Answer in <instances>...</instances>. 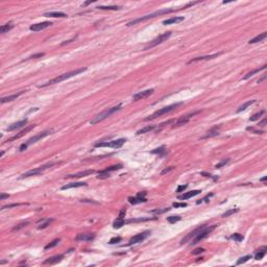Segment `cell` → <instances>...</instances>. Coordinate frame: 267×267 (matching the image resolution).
<instances>
[{
	"instance_id": "cell-1",
	"label": "cell",
	"mask_w": 267,
	"mask_h": 267,
	"mask_svg": "<svg viewBox=\"0 0 267 267\" xmlns=\"http://www.w3.org/2000/svg\"><path fill=\"white\" fill-rule=\"evenodd\" d=\"M86 70H87V68L75 69V70H73V71H70V72H67V73H64V74H62V75H59V76L54 77V78L50 79V80H48V82H45V84H40L39 88H44V87H47V86H50V84H59V82H64V80H66V79L71 78V77L75 76V75H78V74L82 73V72L86 71Z\"/></svg>"
},
{
	"instance_id": "cell-2",
	"label": "cell",
	"mask_w": 267,
	"mask_h": 267,
	"mask_svg": "<svg viewBox=\"0 0 267 267\" xmlns=\"http://www.w3.org/2000/svg\"><path fill=\"white\" fill-rule=\"evenodd\" d=\"M175 11H177V10H174V8H165V10H161V11H157V12H155V13H153V14L140 17V18H138V19H135V20H133V21L128 22L126 25H127V26H131V25H135V24H137V23H139V22L145 21V20H148V19H151V18H155V17L160 16V15L173 13V12H175Z\"/></svg>"
},
{
	"instance_id": "cell-3",
	"label": "cell",
	"mask_w": 267,
	"mask_h": 267,
	"mask_svg": "<svg viewBox=\"0 0 267 267\" xmlns=\"http://www.w3.org/2000/svg\"><path fill=\"white\" fill-rule=\"evenodd\" d=\"M121 109V104H118V106H113V108H110V109H106L104 110V112H101L100 114H98L96 117H94V119L91 120L90 123L91 124H96V123H99L100 121H102V120L106 119L108 117H110L111 115H113L114 113L118 112L119 110Z\"/></svg>"
},
{
	"instance_id": "cell-4",
	"label": "cell",
	"mask_w": 267,
	"mask_h": 267,
	"mask_svg": "<svg viewBox=\"0 0 267 267\" xmlns=\"http://www.w3.org/2000/svg\"><path fill=\"white\" fill-rule=\"evenodd\" d=\"M182 104H183V102H176V104H170V106H165V108H163V109L158 110V111L153 113L151 116H149V117H147V118H145V121L153 120V119H155V118L161 117V116H163V115H165V114H168V113L172 112V111H174L175 109H177V108H178L180 106H182Z\"/></svg>"
},
{
	"instance_id": "cell-5",
	"label": "cell",
	"mask_w": 267,
	"mask_h": 267,
	"mask_svg": "<svg viewBox=\"0 0 267 267\" xmlns=\"http://www.w3.org/2000/svg\"><path fill=\"white\" fill-rule=\"evenodd\" d=\"M52 133V129H47V131H43V133H40V134H38V135H35V136H33V137H31L30 139H28L27 141L25 142V143H23V144L20 146V151H24L26 148L29 146V145H31V144H33V143H35V142H38L39 140H41V139H43V138H45V137H47L48 135H50V134Z\"/></svg>"
},
{
	"instance_id": "cell-6",
	"label": "cell",
	"mask_w": 267,
	"mask_h": 267,
	"mask_svg": "<svg viewBox=\"0 0 267 267\" xmlns=\"http://www.w3.org/2000/svg\"><path fill=\"white\" fill-rule=\"evenodd\" d=\"M54 165H57V163H49V164H46V165H44V166L39 167V168H35V169H33V170H29V171H27V172H25V173H23V174H22L21 176H20V178H26V177L33 176V175H39V174H41V173L44 171V170H46V169H48L49 167L54 166Z\"/></svg>"
},
{
	"instance_id": "cell-7",
	"label": "cell",
	"mask_w": 267,
	"mask_h": 267,
	"mask_svg": "<svg viewBox=\"0 0 267 267\" xmlns=\"http://www.w3.org/2000/svg\"><path fill=\"white\" fill-rule=\"evenodd\" d=\"M126 142V139H117L114 141H109V142H100V143H96L95 147H112V148H119L121 147L124 143Z\"/></svg>"
},
{
	"instance_id": "cell-8",
	"label": "cell",
	"mask_w": 267,
	"mask_h": 267,
	"mask_svg": "<svg viewBox=\"0 0 267 267\" xmlns=\"http://www.w3.org/2000/svg\"><path fill=\"white\" fill-rule=\"evenodd\" d=\"M216 226H217V224H214V225H212V226H210V227H204V230H202V232L199 233L198 235H197L196 237L194 238L193 239V241L191 242V245H194V244H196V243H198V242H200L202 240H204V238H207L209 235L211 234V232H212L213 230L215 229Z\"/></svg>"
},
{
	"instance_id": "cell-9",
	"label": "cell",
	"mask_w": 267,
	"mask_h": 267,
	"mask_svg": "<svg viewBox=\"0 0 267 267\" xmlns=\"http://www.w3.org/2000/svg\"><path fill=\"white\" fill-rule=\"evenodd\" d=\"M170 35H171V31H167V33H162V35H160L159 37H157L155 40H153V41L150 42L147 46L145 47V50L149 49V48H153V47H155L157 45H159V44L165 42L167 39H169Z\"/></svg>"
},
{
	"instance_id": "cell-10",
	"label": "cell",
	"mask_w": 267,
	"mask_h": 267,
	"mask_svg": "<svg viewBox=\"0 0 267 267\" xmlns=\"http://www.w3.org/2000/svg\"><path fill=\"white\" fill-rule=\"evenodd\" d=\"M206 227V225H200V226H198V227H196V229L194 230V231H192V232H190L189 233L187 236H186L185 238H183L182 239V241H180V244H185V243H187V242H189V241H191V240H193L194 238L196 237L197 235L199 234V233L202 232V230Z\"/></svg>"
},
{
	"instance_id": "cell-11",
	"label": "cell",
	"mask_w": 267,
	"mask_h": 267,
	"mask_svg": "<svg viewBox=\"0 0 267 267\" xmlns=\"http://www.w3.org/2000/svg\"><path fill=\"white\" fill-rule=\"evenodd\" d=\"M149 235H150L149 231H146V232H143V233H141V234H138V235H136V236H134V237L129 240L127 246H131V245H133V244H137V243H140V242H142V241H144Z\"/></svg>"
},
{
	"instance_id": "cell-12",
	"label": "cell",
	"mask_w": 267,
	"mask_h": 267,
	"mask_svg": "<svg viewBox=\"0 0 267 267\" xmlns=\"http://www.w3.org/2000/svg\"><path fill=\"white\" fill-rule=\"evenodd\" d=\"M146 192H139L137 194L136 197H129L128 198V202L131 204H141V202H146Z\"/></svg>"
},
{
	"instance_id": "cell-13",
	"label": "cell",
	"mask_w": 267,
	"mask_h": 267,
	"mask_svg": "<svg viewBox=\"0 0 267 267\" xmlns=\"http://www.w3.org/2000/svg\"><path fill=\"white\" fill-rule=\"evenodd\" d=\"M153 92H155V90H153V89H148V90H145V91H142V92L137 93V94H135V95H134L133 100L134 101H137V100H142V99L147 98L148 96L151 95Z\"/></svg>"
},
{
	"instance_id": "cell-14",
	"label": "cell",
	"mask_w": 267,
	"mask_h": 267,
	"mask_svg": "<svg viewBox=\"0 0 267 267\" xmlns=\"http://www.w3.org/2000/svg\"><path fill=\"white\" fill-rule=\"evenodd\" d=\"M52 25V22L49 21H45V22H41V23H37V24H33L29 27V29L31 31H40V30H43L45 28L49 27Z\"/></svg>"
},
{
	"instance_id": "cell-15",
	"label": "cell",
	"mask_w": 267,
	"mask_h": 267,
	"mask_svg": "<svg viewBox=\"0 0 267 267\" xmlns=\"http://www.w3.org/2000/svg\"><path fill=\"white\" fill-rule=\"evenodd\" d=\"M94 239H95V234H91V233H82L75 237V240L80 241V242H88V241H92Z\"/></svg>"
},
{
	"instance_id": "cell-16",
	"label": "cell",
	"mask_w": 267,
	"mask_h": 267,
	"mask_svg": "<svg viewBox=\"0 0 267 267\" xmlns=\"http://www.w3.org/2000/svg\"><path fill=\"white\" fill-rule=\"evenodd\" d=\"M198 113L199 112H194V113H192V114H189V115H187V116H183V117L178 118L176 121H174V126H182V125H184V124H186V123L188 122L189 120L193 117V116H195V115L198 114Z\"/></svg>"
},
{
	"instance_id": "cell-17",
	"label": "cell",
	"mask_w": 267,
	"mask_h": 267,
	"mask_svg": "<svg viewBox=\"0 0 267 267\" xmlns=\"http://www.w3.org/2000/svg\"><path fill=\"white\" fill-rule=\"evenodd\" d=\"M221 54V52H219V53H214V54H210V55H202V57H194V59H192V60H190L188 62V64H191V63H194V62H199V61H207V60H213V59H215V57H219V55Z\"/></svg>"
},
{
	"instance_id": "cell-18",
	"label": "cell",
	"mask_w": 267,
	"mask_h": 267,
	"mask_svg": "<svg viewBox=\"0 0 267 267\" xmlns=\"http://www.w3.org/2000/svg\"><path fill=\"white\" fill-rule=\"evenodd\" d=\"M94 170L93 169H90V170H86V171H82L78 172V173H74V174H68L66 175L65 178H78V177H82V176H88V175L92 174L94 173Z\"/></svg>"
},
{
	"instance_id": "cell-19",
	"label": "cell",
	"mask_w": 267,
	"mask_h": 267,
	"mask_svg": "<svg viewBox=\"0 0 267 267\" xmlns=\"http://www.w3.org/2000/svg\"><path fill=\"white\" fill-rule=\"evenodd\" d=\"M35 125H30V126H27L26 128H24L22 131H20L19 134H17V135H15L14 137H12V138H10V139L6 140V142H12V141H15V140L19 139V138H21V137H23L26 133H28L29 131H31L33 127H35Z\"/></svg>"
},
{
	"instance_id": "cell-20",
	"label": "cell",
	"mask_w": 267,
	"mask_h": 267,
	"mask_svg": "<svg viewBox=\"0 0 267 267\" xmlns=\"http://www.w3.org/2000/svg\"><path fill=\"white\" fill-rule=\"evenodd\" d=\"M64 258V255H57V256H53L51 257V258H49V259L45 260V261L43 262L44 265L46 264H50V265H53V264H57V263H59V262H61L62 260H63Z\"/></svg>"
},
{
	"instance_id": "cell-21",
	"label": "cell",
	"mask_w": 267,
	"mask_h": 267,
	"mask_svg": "<svg viewBox=\"0 0 267 267\" xmlns=\"http://www.w3.org/2000/svg\"><path fill=\"white\" fill-rule=\"evenodd\" d=\"M26 123H27V119H23V120H21V121H18V122L11 124V125L6 128V131H15V129H18V128L22 127V126H24Z\"/></svg>"
},
{
	"instance_id": "cell-22",
	"label": "cell",
	"mask_w": 267,
	"mask_h": 267,
	"mask_svg": "<svg viewBox=\"0 0 267 267\" xmlns=\"http://www.w3.org/2000/svg\"><path fill=\"white\" fill-rule=\"evenodd\" d=\"M200 192H202L200 190H193V191H190V192H186V193H184L183 195H180V196H178V199H180V200H185V199H188V198H191V197H193V196H196V195H198Z\"/></svg>"
},
{
	"instance_id": "cell-23",
	"label": "cell",
	"mask_w": 267,
	"mask_h": 267,
	"mask_svg": "<svg viewBox=\"0 0 267 267\" xmlns=\"http://www.w3.org/2000/svg\"><path fill=\"white\" fill-rule=\"evenodd\" d=\"M25 91H20V92L16 93V94H12L10 96H6V97H2L1 98V104H5V102H8V101H13L15 99H17L19 96H21Z\"/></svg>"
},
{
	"instance_id": "cell-24",
	"label": "cell",
	"mask_w": 267,
	"mask_h": 267,
	"mask_svg": "<svg viewBox=\"0 0 267 267\" xmlns=\"http://www.w3.org/2000/svg\"><path fill=\"white\" fill-rule=\"evenodd\" d=\"M87 183H84V182H78V183H70L67 184V185H64L62 187V190H67V189H71V188H78V187H86Z\"/></svg>"
},
{
	"instance_id": "cell-25",
	"label": "cell",
	"mask_w": 267,
	"mask_h": 267,
	"mask_svg": "<svg viewBox=\"0 0 267 267\" xmlns=\"http://www.w3.org/2000/svg\"><path fill=\"white\" fill-rule=\"evenodd\" d=\"M44 17H51V18H66L67 15L63 12H49V13H45Z\"/></svg>"
},
{
	"instance_id": "cell-26",
	"label": "cell",
	"mask_w": 267,
	"mask_h": 267,
	"mask_svg": "<svg viewBox=\"0 0 267 267\" xmlns=\"http://www.w3.org/2000/svg\"><path fill=\"white\" fill-rule=\"evenodd\" d=\"M219 131H220V126L216 125L214 127H212L209 131H207V135L204 137V138H211V137H215L219 135Z\"/></svg>"
},
{
	"instance_id": "cell-27",
	"label": "cell",
	"mask_w": 267,
	"mask_h": 267,
	"mask_svg": "<svg viewBox=\"0 0 267 267\" xmlns=\"http://www.w3.org/2000/svg\"><path fill=\"white\" fill-rule=\"evenodd\" d=\"M182 21H184V17H173V18H170V19L164 20L163 24L169 25V24H173V23H180Z\"/></svg>"
},
{
	"instance_id": "cell-28",
	"label": "cell",
	"mask_w": 267,
	"mask_h": 267,
	"mask_svg": "<svg viewBox=\"0 0 267 267\" xmlns=\"http://www.w3.org/2000/svg\"><path fill=\"white\" fill-rule=\"evenodd\" d=\"M266 251H267L266 246H262L261 248H259V249H258V251H257V253L255 255V259H256V260L263 259V257L266 255Z\"/></svg>"
},
{
	"instance_id": "cell-29",
	"label": "cell",
	"mask_w": 267,
	"mask_h": 267,
	"mask_svg": "<svg viewBox=\"0 0 267 267\" xmlns=\"http://www.w3.org/2000/svg\"><path fill=\"white\" fill-rule=\"evenodd\" d=\"M266 37H267V33H261V35H257V37H255V38L251 39V40H249V42H248V43H249V44L259 43V42L263 41L264 39H266Z\"/></svg>"
},
{
	"instance_id": "cell-30",
	"label": "cell",
	"mask_w": 267,
	"mask_h": 267,
	"mask_svg": "<svg viewBox=\"0 0 267 267\" xmlns=\"http://www.w3.org/2000/svg\"><path fill=\"white\" fill-rule=\"evenodd\" d=\"M266 67H267V65H264V66H262L261 68L255 69V70L251 71V72H248V73L246 74L245 76L243 77V79H248V78H249V77L253 76V75H255V74H256V73H259L260 71H262V70H265V69H266Z\"/></svg>"
},
{
	"instance_id": "cell-31",
	"label": "cell",
	"mask_w": 267,
	"mask_h": 267,
	"mask_svg": "<svg viewBox=\"0 0 267 267\" xmlns=\"http://www.w3.org/2000/svg\"><path fill=\"white\" fill-rule=\"evenodd\" d=\"M13 27H14V23H13V22H8V23L2 25V26L0 27V33H7V31H10Z\"/></svg>"
},
{
	"instance_id": "cell-32",
	"label": "cell",
	"mask_w": 267,
	"mask_h": 267,
	"mask_svg": "<svg viewBox=\"0 0 267 267\" xmlns=\"http://www.w3.org/2000/svg\"><path fill=\"white\" fill-rule=\"evenodd\" d=\"M124 224H125L124 219L121 218V217H118L117 219L114 221V223H113V227H114V229H120V227H122Z\"/></svg>"
},
{
	"instance_id": "cell-33",
	"label": "cell",
	"mask_w": 267,
	"mask_h": 267,
	"mask_svg": "<svg viewBox=\"0 0 267 267\" xmlns=\"http://www.w3.org/2000/svg\"><path fill=\"white\" fill-rule=\"evenodd\" d=\"M255 102H256V100H255V99H253V100H249V101H247V102H245V104H243L242 106H239V109L237 110V113H240V112H242V111H244V110L247 109L248 106H251V104H255Z\"/></svg>"
},
{
	"instance_id": "cell-34",
	"label": "cell",
	"mask_w": 267,
	"mask_h": 267,
	"mask_svg": "<svg viewBox=\"0 0 267 267\" xmlns=\"http://www.w3.org/2000/svg\"><path fill=\"white\" fill-rule=\"evenodd\" d=\"M155 128V125L145 126V127L141 128V129H139V131H137V135H142V134H146V133H148V131H153Z\"/></svg>"
},
{
	"instance_id": "cell-35",
	"label": "cell",
	"mask_w": 267,
	"mask_h": 267,
	"mask_svg": "<svg viewBox=\"0 0 267 267\" xmlns=\"http://www.w3.org/2000/svg\"><path fill=\"white\" fill-rule=\"evenodd\" d=\"M60 242H61V239H54L53 241H51L50 243H48V244H47V245L44 247V249H45V251H47V249H50V248L55 247V246H57Z\"/></svg>"
},
{
	"instance_id": "cell-36",
	"label": "cell",
	"mask_w": 267,
	"mask_h": 267,
	"mask_svg": "<svg viewBox=\"0 0 267 267\" xmlns=\"http://www.w3.org/2000/svg\"><path fill=\"white\" fill-rule=\"evenodd\" d=\"M121 168H122V165H121V164H118V165H113V166L108 167V168L104 169V171L110 173L111 171H116V170H119V169H121Z\"/></svg>"
},
{
	"instance_id": "cell-37",
	"label": "cell",
	"mask_w": 267,
	"mask_h": 267,
	"mask_svg": "<svg viewBox=\"0 0 267 267\" xmlns=\"http://www.w3.org/2000/svg\"><path fill=\"white\" fill-rule=\"evenodd\" d=\"M96 8H98V10H108V11H117V10H120V6H117V5H110V6L100 5V6H97Z\"/></svg>"
},
{
	"instance_id": "cell-38",
	"label": "cell",
	"mask_w": 267,
	"mask_h": 267,
	"mask_svg": "<svg viewBox=\"0 0 267 267\" xmlns=\"http://www.w3.org/2000/svg\"><path fill=\"white\" fill-rule=\"evenodd\" d=\"M28 224H29V222L28 221H24V222H21V223H19L18 225H16L14 227V229L12 230L13 232H16V231H19V230L23 229V227H25V226H27Z\"/></svg>"
},
{
	"instance_id": "cell-39",
	"label": "cell",
	"mask_w": 267,
	"mask_h": 267,
	"mask_svg": "<svg viewBox=\"0 0 267 267\" xmlns=\"http://www.w3.org/2000/svg\"><path fill=\"white\" fill-rule=\"evenodd\" d=\"M231 239L235 240L236 242H241V241L244 239V237H243L241 234H238V233H236V234H233L232 236H231Z\"/></svg>"
},
{
	"instance_id": "cell-40",
	"label": "cell",
	"mask_w": 267,
	"mask_h": 267,
	"mask_svg": "<svg viewBox=\"0 0 267 267\" xmlns=\"http://www.w3.org/2000/svg\"><path fill=\"white\" fill-rule=\"evenodd\" d=\"M180 219H182L180 216H169V217H167V220H168V222H170V223H175L177 221H180Z\"/></svg>"
},
{
	"instance_id": "cell-41",
	"label": "cell",
	"mask_w": 267,
	"mask_h": 267,
	"mask_svg": "<svg viewBox=\"0 0 267 267\" xmlns=\"http://www.w3.org/2000/svg\"><path fill=\"white\" fill-rule=\"evenodd\" d=\"M249 259H251V255H247V256L241 257V258H240V259L237 261V265L243 264V263H245V262H247Z\"/></svg>"
},
{
	"instance_id": "cell-42",
	"label": "cell",
	"mask_w": 267,
	"mask_h": 267,
	"mask_svg": "<svg viewBox=\"0 0 267 267\" xmlns=\"http://www.w3.org/2000/svg\"><path fill=\"white\" fill-rule=\"evenodd\" d=\"M166 153V150H165V146H161V147L157 148V149H153V151H151V153H153V155H163V153Z\"/></svg>"
},
{
	"instance_id": "cell-43",
	"label": "cell",
	"mask_w": 267,
	"mask_h": 267,
	"mask_svg": "<svg viewBox=\"0 0 267 267\" xmlns=\"http://www.w3.org/2000/svg\"><path fill=\"white\" fill-rule=\"evenodd\" d=\"M238 211H239V209H231V210H229V211H226L225 213H223L222 214V217H229V216H231V215H233V214H235V213H237Z\"/></svg>"
},
{
	"instance_id": "cell-44",
	"label": "cell",
	"mask_w": 267,
	"mask_h": 267,
	"mask_svg": "<svg viewBox=\"0 0 267 267\" xmlns=\"http://www.w3.org/2000/svg\"><path fill=\"white\" fill-rule=\"evenodd\" d=\"M264 113H265V111L263 110V111H261V112H259V113H257V114L253 115V116L249 118V120H251V121H256V120L260 119V117H261V116L264 114Z\"/></svg>"
},
{
	"instance_id": "cell-45",
	"label": "cell",
	"mask_w": 267,
	"mask_h": 267,
	"mask_svg": "<svg viewBox=\"0 0 267 267\" xmlns=\"http://www.w3.org/2000/svg\"><path fill=\"white\" fill-rule=\"evenodd\" d=\"M51 221H53V219H47V220L45 221L44 223H41V224H40V225L38 226V229H39V230L46 229L47 226H48V225H49V224H50V222H51Z\"/></svg>"
},
{
	"instance_id": "cell-46",
	"label": "cell",
	"mask_w": 267,
	"mask_h": 267,
	"mask_svg": "<svg viewBox=\"0 0 267 267\" xmlns=\"http://www.w3.org/2000/svg\"><path fill=\"white\" fill-rule=\"evenodd\" d=\"M230 162V159H224V160H222V161L220 162V163H218L217 165H216V168H221V167H223L224 165H226V164Z\"/></svg>"
},
{
	"instance_id": "cell-47",
	"label": "cell",
	"mask_w": 267,
	"mask_h": 267,
	"mask_svg": "<svg viewBox=\"0 0 267 267\" xmlns=\"http://www.w3.org/2000/svg\"><path fill=\"white\" fill-rule=\"evenodd\" d=\"M122 240V238L121 237H114V238H112V239L110 240V244H116V243H118V242H120Z\"/></svg>"
},
{
	"instance_id": "cell-48",
	"label": "cell",
	"mask_w": 267,
	"mask_h": 267,
	"mask_svg": "<svg viewBox=\"0 0 267 267\" xmlns=\"http://www.w3.org/2000/svg\"><path fill=\"white\" fill-rule=\"evenodd\" d=\"M170 210L169 208H165V209H163V210H153V211H151V212L153 213V214H163V213H165V212H168V211Z\"/></svg>"
},
{
	"instance_id": "cell-49",
	"label": "cell",
	"mask_w": 267,
	"mask_h": 267,
	"mask_svg": "<svg viewBox=\"0 0 267 267\" xmlns=\"http://www.w3.org/2000/svg\"><path fill=\"white\" fill-rule=\"evenodd\" d=\"M22 204H6V206H3V207H2V210H4V209H11V208H14V207H19V206H22Z\"/></svg>"
},
{
	"instance_id": "cell-50",
	"label": "cell",
	"mask_w": 267,
	"mask_h": 267,
	"mask_svg": "<svg viewBox=\"0 0 267 267\" xmlns=\"http://www.w3.org/2000/svg\"><path fill=\"white\" fill-rule=\"evenodd\" d=\"M44 55H45V53L40 52V53H35V54L31 55V57H29L28 59H29V60H31V59H39V57H44Z\"/></svg>"
},
{
	"instance_id": "cell-51",
	"label": "cell",
	"mask_w": 267,
	"mask_h": 267,
	"mask_svg": "<svg viewBox=\"0 0 267 267\" xmlns=\"http://www.w3.org/2000/svg\"><path fill=\"white\" fill-rule=\"evenodd\" d=\"M173 207L174 208H185V207H187V204H185V202H174V204H173Z\"/></svg>"
},
{
	"instance_id": "cell-52",
	"label": "cell",
	"mask_w": 267,
	"mask_h": 267,
	"mask_svg": "<svg viewBox=\"0 0 267 267\" xmlns=\"http://www.w3.org/2000/svg\"><path fill=\"white\" fill-rule=\"evenodd\" d=\"M187 187H188V185H180V186H178V187H177V189H176V192H177V193H180V192H183V191L185 190Z\"/></svg>"
},
{
	"instance_id": "cell-53",
	"label": "cell",
	"mask_w": 267,
	"mask_h": 267,
	"mask_svg": "<svg viewBox=\"0 0 267 267\" xmlns=\"http://www.w3.org/2000/svg\"><path fill=\"white\" fill-rule=\"evenodd\" d=\"M172 169H174V167H173V166H170V167H169V168H166V169H164L163 171L161 172V174H162V175L166 174V173H168L169 171H171Z\"/></svg>"
},
{
	"instance_id": "cell-54",
	"label": "cell",
	"mask_w": 267,
	"mask_h": 267,
	"mask_svg": "<svg viewBox=\"0 0 267 267\" xmlns=\"http://www.w3.org/2000/svg\"><path fill=\"white\" fill-rule=\"evenodd\" d=\"M204 248H197V249L192 251V255H198V253H204Z\"/></svg>"
},
{
	"instance_id": "cell-55",
	"label": "cell",
	"mask_w": 267,
	"mask_h": 267,
	"mask_svg": "<svg viewBox=\"0 0 267 267\" xmlns=\"http://www.w3.org/2000/svg\"><path fill=\"white\" fill-rule=\"evenodd\" d=\"M125 213H126L125 209H122V210L120 211V213H119V216H118V217H121V218H123V217H124V216H125Z\"/></svg>"
},
{
	"instance_id": "cell-56",
	"label": "cell",
	"mask_w": 267,
	"mask_h": 267,
	"mask_svg": "<svg viewBox=\"0 0 267 267\" xmlns=\"http://www.w3.org/2000/svg\"><path fill=\"white\" fill-rule=\"evenodd\" d=\"M10 197V195L8 194H4V193H1V195H0V200H3V199L5 198H8Z\"/></svg>"
},
{
	"instance_id": "cell-57",
	"label": "cell",
	"mask_w": 267,
	"mask_h": 267,
	"mask_svg": "<svg viewBox=\"0 0 267 267\" xmlns=\"http://www.w3.org/2000/svg\"><path fill=\"white\" fill-rule=\"evenodd\" d=\"M266 122H267V119H266V118H264V119L262 120L261 122H259V126H265V125H266Z\"/></svg>"
},
{
	"instance_id": "cell-58",
	"label": "cell",
	"mask_w": 267,
	"mask_h": 267,
	"mask_svg": "<svg viewBox=\"0 0 267 267\" xmlns=\"http://www.w3.org/2000/svg\"><path fill=\"white\" fill-rule=\"evenodd\" d=\"M82 202H93V204H98V202H93V200H92V202H91V200H88V199H82Z\"/></svg>"
},
{
	"instance_id": "cell-59",
	"label": "cell",
	"mask_w": 267,
	"mask_h": 267,
	"mask_svg": "<svg viewBox=\"0 0 267 267\" xmlns=\"http://www.w3.org/2000/svg\"><path fill=\"white\" fill-rule=\"evenodd\" d=\"M265 79H266V75H263V77H262L261 79H259V80H258V82H259V84H261V82H263V80H265Z\"/></svg>"
},
{
	"instance_id": "cell-60",
	"label": "cell",
	"mask_w": 267,
	"mask_h": 267,
	"mask_svg": "<svg viewBox=\"0 0 267 267\" xmlns=\"http://www.w3.org/2000/svg\"><path fill=\"white\" fill-rule=\"evenodd\" d=\"M74 39H75V38H73V39H71V40H68V41H65V42H64V43H63V44H62V45H66V44H68V43H70V42H72V41H73V40H74Z\"/></svg>"
},
{
	"instance_id": "cell-61",
	"label": "cell",
	"mask_w": 267,
	"mask_h": 267,
	"mask_svg": "<svg viewBox=\"0 0 267 267\" xmlns=\"http://www.w3.org/2000/svg\"><path fill=\"white\" fill-rule=\"evenodd\" d=\"M92 2H94L93 0H92V1H88V2H84V5H88V4H90V3H92Z\"/></svg>"
},
{
	"instance_id": "cell-62",
	"label": "cell",
	"mask_w": 267,
	"mask_h": 267,
	"mask_svg": "<svg viewBox=\"0 0 267 267\" xmlns=\"http://www.w3.org/2000/svg\"><path fill=\"white\" fill-rule=\"evenodd\" d=\"M261 180H262V182H265V180H266V176L262 177V178H261Z\"/></svg>"
},
{
	"instance_id": "cell-63",
	"label": "cell",
	"mask_w": 267,
	"mask_h": 267,
	"mask_svg": "<svg viewBox=\"0 0 267 267\" xmlns=\"http://www.w3.org/2000/svg\"><path fill=\"white\" fill-rule=\"evenodd\" d=\"M3 155H4V151H1V153H0V157H2Z\"/></svg>"
}]
</instances>
